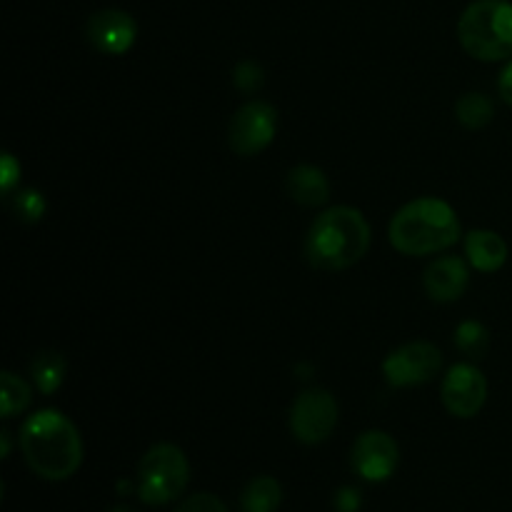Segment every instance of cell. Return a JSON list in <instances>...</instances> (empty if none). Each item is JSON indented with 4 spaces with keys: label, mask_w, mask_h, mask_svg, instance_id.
Listing matches in <instances>:
<instances>
[{
    "label": "cell",
    "mask_w": 512,
    "mask_h": 512,
    "mask_svg": "<svg viewBox=\"0 0 512 512\" xmlns=\"http://www.w3.org/2000/svg\"><path fill=\"white\" fill-rule=\"evenodd\" d=\"M175 512H228V505L213 493H195L185 498Z\"/></svg>",
    "instance_id": "obj_22"
},
{
    "label": "cell",
    "mask_w": 512,
    "mask_h": 512,
    "mask_svg": "<svg viewBox=\"0 0 512 512\" xmlns=\"http://www.w3.org/2000/svg\"><path fill=\"white\" fill-rule=\"evenodd\" d=\"M13 208L23 220H40L45 213V200L35 190H23V193L15 195Z\"/></svg>",
    "instance_id": "obj_21"
},
{
    "label": "cell",
    "mask_w": 512,
    "mask_h": 512,
    "mask_svg": "<svg viewBox=\"0 0 512 512\" xmlns=\"http://www.w3.org/2000/svg\"><path fill=\"white\" fill-rule=\"evenodd\" d=\"M465 255L480 273H495L508 260V245L493 230H473L465 238Z\"/></svg>",
    "instance_id": "obj_14"
},
{
    "label": "cell",
    "mask_w": 512,
    "mask_h": 512,
    "mask_svg": "<svg viewBox=\"0 0 512 512\" xmlns=\"http://www.w3.org/2000/svg\"><path fill=\"white\" fill-rule=\"evenodd\" d=\"M85 35L100 53L123 55L133 48L135 38H138V25H135L133 15H128L125 10L105 8L90 15L85 23Z\"/></svg>",
    "instance_id": "obj_11"
},
{
    "label": "cell",
    "mask_w": 512,
    "mask_h": 512,
    "mask_svg": "<svg viewBox=\"0 0 512 512\" xmlns=\"http://www.w3.org/2000/svg\"><path fill=\"white\" fill-rule=\"evenodd\" d=\"M108 512H133V510L125 508V505H118V508H113V510H108Z\"/></svg>",
    "instance_id": "obj_26"
},
{
    "label": "cell",
    "mask_w": 512,
    "mask_h": 512,
    "mask_svg": "<svg viewBox=\"0 0 512 512\" xmlns=\"http://www.w3.org/2000/svg\"><path fill=\"white\" fill-rule=\"evenodd\" d=\"M443 405L455 418H473L488 400V380L473 363H460L443 380Z\"/></svg>",
    "instance_id": "obj_9"
},
{
    "label": "cell",
    "mask_w": 512,
    "mask_h": 512,
    "mask_svg": "<svg viewBox=\"0 0 512 512\" xmlns=\"http://www.w3.org/2000/svg\"><path fill=\"white\" fill-rule=\"evenodd\" d=\"M468 283V265L455 255H443V258L433 260L423 273V288L435 303H453V300L463 298Z\"/></svg>",
    "instance_id": "obj_12"
},
{
    "label": "cell",
    "mask_w": 512,
    "mask_h": 512,
    "mask_svg": "<svg viewBox=\"0 0 512 512\" xmlns=\"http://www.w3.org/2000/svg\"><path fill=\"white\" fill-rule=\"evenodd\" d=\"M190 480V465L173 443H158L138 465V495L145 505L173 503Z\"/></svg>",
    "instance_id": "obj_5"
},
{
    "label": "cell",
    "mask_w": 512,
    "mask_h": 512,
    "mask_svg": "<svg viewBox=\"0 0 512 512\" xmlns=\"http://www.w3.org/2000/svg\"><path fill=\"white\" fill-rule=\"evenodd\" d=\"M458 38L465 53L475 60L498 63L512 58V3L475 0L460 15Z\"/></svg>",
    "instance_id": "obj_4"
},
{
    "label": "cell",
    "mask_w": 512,
    "mask_h": 512,
    "mask_svg": "<svg viewBox=\"0 0 512 512\" xmlns=\"http://www.w3.org/2000/svg\"><path fill=\"white\" fill-rule=\"evenodd\" d=\"M278 133V113L265 100H250L235 110L228 128V143L238 155H258Z\"/></svg>",
    "instance_id": "obj_8"
},
{
    "label": "cell",
    "mask_w": 512,
    "mask_h": 512,
    "mask_svg": "<svg viewBox=\"0 0 512 512\" xmlns=\"http://www.w3.org/2000/svg\"><path fill=\"white\" fill-rule=\"evenodd\" d=\"M388 238L398 253L410 258L443 253L460 240V220L445 200L418 198L393 215Z\"/></svg>",
    "instance_id": "obj_3"
},
{
    "label": "cell",
    "mask_w": 512,
    "mask_h": 512,
    "mask_svg": "<svg viewBox=\"0 0 512 512\" xmlns=\"http://www.w3.org/2000/svg\"><path fill=\"white\" fill-rule=\"evenodd\" d=\"M283 503V488L270 475H258L240 493L243 512H275Z\"/></svg>",
    "instance_id": "obj_15"
},
{
    "label": "cell",
    "mask_w": 512,
    "mask_h": 512,
    "mask_svg": "<svg viewBox=\"0 0 512 512\" xmlns=\"http://www.w3.org/2000/svg\"><path fill=\"white\" fill-rule=\"evenodd\" d=\"M20 450L38 478L60 483L78 473L83 465V438L73 420L60 410H40L20 428Z\"/></svg>",
    "instance_id": "obj_1"
},
{
    "label": "cell",
    "mask_w": 512,
    "mask_h": 512,
    "mask_svg": "<svg viewBox=\"0 0 512 512\" xmlns=\"http://www.w3.org/2000/svg\"><path fill=\"white\" fill-rule=\"evenodd\" d=\"M338 425V403L323 388H310L295 398L290 410V430L303 445H320Z\"/></svg>",
    "instance_id": "obj_6"
},
{
    "label": "cell",
    "mask_w": 512,
    "mask_h": 512,
    "mask_svg": "<svg viewBox=\"0 0 512 512\" xmlns=\"http://www.w3.org/2000/svg\"><path fill=\"white\" fill-rule=\"evenodd\" d=\"M233 83L243 93H255L263 85V68L258 63H253V60H243V63L235 65Z\"/></svg>",
    "instance_id": "obj_20"
},
{
    "label": "cell",
    "mask_w": 512,
    "mask_h": 512,
    "mask_svg": "<svg viewBox=\"0 0 512 512\" xmlns=\"http://www.w3.org/2000/svg\"><path fill=\"white\" fill-rule=\"evenodd\" d=\"M335 508L338 512H358L360 508V493L355 488H343L335 495Z\"/></svg>",
    "instance_id": "obj_23"
},
{
    "label": "cell",
    "mask_w": 512,
    "mask_h": 512,
    "mask_svg": "<svg viewBox=\"0 0 512 512\" xmlns=\"http://www.w3.org/2000/svg\"><path fill=\"white\" fill-rule=\"evenodd\" d=\"M440 368H443V355L425 340L400 345L383 360V375L393 388H415L430 383Z\"/></svg>",
    "instance_id": "obj_7"
},
{
    "label": "cell",
    "mask_w": 512,
    "mask_h": 512,
    "mask_svg": "<svg viewBox=\"0 0 512 512\" xmlns=\"http://www.w3.org/2000/svg\"><path fill=\"white\" fill-rule=\"evenodd\" d=\"M33 400L28 383L20 380L18 375L5 370L3 380H0V408H3V418H13V415L23 413Z\"/></svg>",
    "instance_id": "obj_18"
},
{
    "label": "cell",
    "mask_w": 512,
    "mask_h": 512,
    "mask_svg": "<svg viewBox=\"0 0 512 512\" xmlns=\"http://www.w3.org/2000/svg\"><path fill=\"white\" fill-rule=\"evenodd\" d=\"M455 345L463 355H468L470 360H483L488 355L490 348V333L483 323L478 320H465L455 330Z\"/></svg>",
    "instance_id": "obj_19"
},
{
    "label": "cell",
    "mask_w": 512,
    "mask_h": 512,
    "mask_svg": "<svg viewBox=\"0 0 512 512\" xmlns=\"http://www.w3.org/2000/svg\"><path fill=\"white\" fill-rule=\"evenodd\" d=\"M285 190L295 203L305 205V208H318L330 198L328 178L315 165H295L285 178Z\"/></svg>",
    "instance_id": "obj_13"
},
{
    "label": "cell",
    "mask_w": 512,
    "mask_h": 512,
    "mask_svg": "<svg viewBox=\"0 0 512 512\" xmlns=\"http://www.w3.org/2000/svg\"><path fill=\"white\" fill-rule=\"evenodd\" d=\"M370 248V225L360 210L335 205L320 213L305 235V258L325 273L353 268Z\"/></svg>",
    "instance_id": "obj_2"
},
{
    "label": "cell",
    "mask_w": 512,
    "mask_h": 512,
    "mask_svg": "<svg viewBox=\"0 0 512 512\" xmlns=\"http://www.w3.org/2000/svg\"><path fill=\"white\" fill-rule=\"evenodd\" d=\"M30 375H33V383L40 393L53 395L65 380V358L55 350H43L30 363Z\"/></svg>",
    "instance_id": "obj_16"
},
{
    "label": "cell",
    "mask_w": 512,
    "mask_h": 512,
    "mask_svg": "<svg viewBox=\"0 0 512 512\" xmlns=\"http://www.w3.org/2000/svg\"><path fill=\"white\" fill-rule=\"evenodd\" d=\"M498 90H500V98H503L508 105H512V63L505 65V70L500 73Z\"/></svg>",
    "instance_id": "obj_25"
},
{
    "label": "cell",
    "mask_w": 512,
    "mask_h": 512,
    "mask_svg": "<svg viewBox=\"0 0 512 512\" xmlns=\"http://www.w3.org/2000/svg\"><path fill=\"white\" fill-rule=\"evenodd\" d=\"M455 115H458V120L465 128L480 130L493 120V100L483 93H465L463 98L455 103Z\"/></svg>",
    "instance_id": "obj_17"
},
{
    "label": "cell",
    "mask_w": 512,
    "mask_h": 512,
    "mask_svg": "<svg viewBox=\"0 0 512 512\" xmlns=\"http://www.w3.org/2000/svg\"><path fill=\"white\" fill-rule=\"evenodd\" d=\"M15 173H20V168L15 165L13 155L5 153V158H3V190H5V193H8V190L13 188L15 180H18V175H15Z\"/></svg>",
    "instance_id": "obj_24"
},
{
    "label": "cell",
    "mask_w": 512,
    "mask_h": 512,
    "mask_svg": "<svg viewBox=\"0 0 512 512\" xmlns=\"http://www.w3.org/2000/svg\"><path fill=\"white\" fill-rule=\"evenodd\" d=\"M350 460L360 478L368 483H383L398 470L400 448L393 435L383 433V430H368L355 440Z\"/></svg>",
    "instance_id": "obj_10"
}]
</instances>
